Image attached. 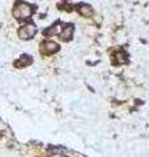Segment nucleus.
Masks as SVG:
<instances>
[{
    "label": "nucleus",
    "mask_w": 149,
    "mask_h": 157,
    "mask_svg": "<svg viewBox=\"0 0 149 157\" xmlns=\"http://www.w3.org/2000/svg\"><path fill=\"white\" fill-rule=\"evenodd\" d=\"M33 8L26 3H18L16 7L13 8V16L17 20H26L32 16Z\"/></svg>",
    "instance_id": "f257e3e1"
},
{
    "label": "nucleus",
    "mask_w": 149,
    "mask_h": 157,
    "mask_svg": "<svg viewBox=\"0 0 149 157\" xmlns=\"http://www.w3.org/2000/svg\"><path fill=\"white\" fill-rule=\"evenodd\" d=\"M59 50V45L55 42L47 41V42H42L41 43V52L44 55H51V54L56 52Z\"/></svg>",
    "instance_id": "7ed1b4c3"
},
{
    "label": "nucleus",
    "mask_w": 149,
    "mask_h": 157,
    "mask_svg": "<svg viewBox=\"0 0 149 157\" xmlns=\"http://www.w3.org/2000/svg\"><path fill=\"white\" fill-rule=\"evenodd\" d=\"M32 62H33V59L29 56V55H22L16 63H14V66H16L17 68H22V67L30 66V64H32Z\"/></svg>",
    "instance_id": "20e7f679"
},
{
    "label": "nucleus",
    "mask_w": 149,
    "mask_h": 157,
    "mask_svg": "<svg viewBox=\"0 0 149 157\" xmlns=\"http://www.w3.org/2000/svg\"><path fill=\"white\" fill-rule=\"evenodd\" d=\"M77 11L84 17H90V16H93V9H92V7L90 6H86V4H81V6L77 8Z\"/></svg>",
    "instance_id": "39448f33"
},
{
    "label": "nucleus",
    "mask_w": 149,
    "mask_h": 157,
    "mask_svg": "<svg viewBox=\"0 0 149 157\" xmlns=\"http://www.w3.org/2000/svg\"><path fill=\"white\" fill-rule=\"evenodd\" d=\"M59 32H60V28H59V25L56 24V25H52L51 28L46 29V30L43 32V34L47 37H52V36H55V34H58Z\"/></svg>",
    "instance_id": "0eeeda50"
},
{
    "label": "nucleus",
    "mask_w": 149,
    "mask_h": 157,
    "mask_svg": "<svg viewBox=\"0 0 149 157\" xmlns=\"http://www.w3.org/2000/svg\"><path fill=\"white\" fill-rule=\"evenodd\" d=\"M37 33V29L33 24H28V25H24L20 28L18 30V36L22 39H30L32 37H34V34Z\"/></svg>",
    "instance_id": "f03ea898"
},
{
    "label": "nucleus",
    "mask_w": 149,
    "mask_h": 157,
    "mask_svg": "<svg viewBox=\"0 0 149 157\" xmlns=\"http://www.w3.org/2000/svg\"><path fill=\"white\" fill-rule=\"evenodd\" d=\"M73 34V26L72 25H67L66 28H64V30L62 33V39L63 41H69Z\"/></svg>",
    "instance_id": "423d86ee"
}]
</instances>
